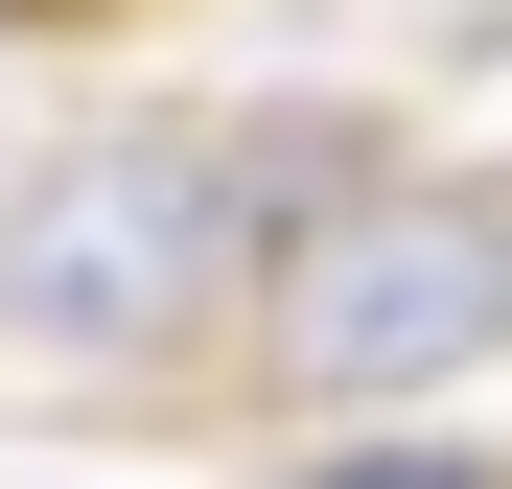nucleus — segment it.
Masks as SVG:
<instances>
[{
    "instance_id": "nucleus-1",
    "label": "nucleus",
    "mask_w": 512,
    "mask_h": 489,
    "mask_svg": "<svg viewBox=\"0 0 512 489\" xmlns=\"http://www.w3.org/2000/svg\"><path fill=\"white\" fill-rule=\"evenodd\" d=\"M256 280H280V163L210 117H117L0 187V373H47V396L187 373Z\"/></svg>"
},
{
    "instance_id": "nucleus-2",
    "label": "nucleus",
    "mask_w": 512,
    "mask_h": 489,
    "mask_svg": "<svg viewBox=\"0 0 512 489\" xmlns=\"http://www.w3.org/2000/svg\"><path fill=\"white\" fill-rule=\"evenodd\" d=\"M512 350V187L489 163H419V187H326L256 280V396L303 420H396Z\"/></svg>"
},
{
    "instance_id": "nucleus-3",
    "label": "nucleus",
    "mask_w": 512,
    "mask_h": 489,
    "mask_svg": "<svg viewBox=\"0 0 512 489\" xmlns=\"http://www.w3.org/2000/svg\"><path fill=\"white\" fill-rule=\"evenodd\" d=\"M326 489H512V443H326Z\"/></svg>"
}]
</instances>
